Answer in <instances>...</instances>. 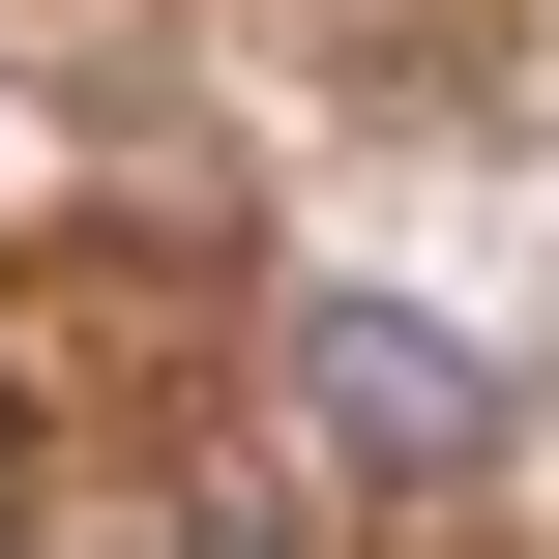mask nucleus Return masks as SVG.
Masks as SVG:
<instances>
[{
	"instance_id": "1",
	"label": "nucleus",
	"mask_w": 559,
	"mask_h": 559,
	"mask_svg": "<svg viewBox=\"0 0 559 559\" xmlns=\"http://www.w3.org/2000/svg\"><path fill=\"white\" fill-rule=\"evenodd\" d=\"M265 354H295V442H324L354 501H472V472H501V354H472L442 295H295Z\"/></svg>"
},
{
	"instance_id": "2",
	"label": "nucleus",
	"mask_w": 559,
	"mask_h": 559,
	"mask_svg": "<svg viewBox=\"0 0 559 559\" xmlns=\"http://www.w3.org/2000/svg\"><path fill=\"white\" fill-rule=\"evenodd\" d=\"M118 559H324V501H295V472H236V442H177V472L118 501Z\"/></svg>"
}]
</instances>
